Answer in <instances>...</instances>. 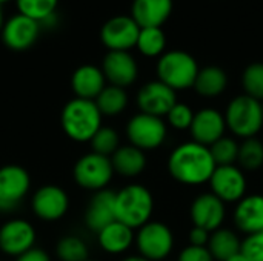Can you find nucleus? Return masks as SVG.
I'll return each instance as SVG.
<instances>
[{"instance_id": "obj_34", "label": "nucleus", "mask_w": 263, "mask_h": 261, "mask_svg": "<svg viewBox=\"0 0 263 261\" xmlns=\"http://www.w3.org/2000/svg\"><path fill=\"white\" fill-rule=\"evenodd\" d=\"M242 86L247 95L263 102V63H251L242 74Z\"/></svg>"}, {"instance_id": "obj_11", "label": "nucleus", "mask_w": 263, "mask_h": 261, "mask_svg": "<svg viewBox=\"0 0 263 261\" xmlns=\"http://www.w3.org/2000/svg\"><path fill=\"white\" fill-rule=\"evenodd\" d=\"M211 192L227 203H237L247 195V177L236 165L217 166L210 178Z\"/></svg>"}, {"instance_id": "obj_40", "label": "nucleus", "mask_w": 263, "mask_h": 261, "mask_svg": "<svg viewBox=\"0 0 263 261\" xmlns=\"http://www.w3.org/2000/svg\"><path fill=\"white\" fill-rule=\"evenodd\" d=\"M120 261H148V260H146V258H143V257H140V255L137 254V255H128V257L122 258Z\"/></svg>"}, {"instance_id": "obj_18", "label": "nucleus", "mask_w": 263, "mask_h": 261, "mask_svg": "<svg viewBox=\"0 0 263 261\" xmlns=\"http://www.w3.org/2000/svg\"><path fill=\"white\" fill-rule=\"evenodd\" d=\"M193 142H197L203 146H211L227 132L225 115L214 108H202L194 112V118L190 128Z\"/></svg>"}, {"instance_id": "obj_44", "label": "nucleus", "mask_w": 263, "mask_h": 261, "mask_svg": "<svg viewBox=\"0 0 263 261\" xmlns=\"http://www.w3.org/2000/svg\"><path fill=\"white\" fill-rule=\"evenodd\" d=\"M262 112H263V102H262Z\"/></svg>"}, {"instance_id": "obj_2", "label": "nucleus", "mask_w": 263, "mask_h": 261, "mask_svg": "<svg viewBox=\"0 0 263 261\" xmlns=\"http://www.w3.org/2000/svg\"><path fill=\"white\" fill-rule=\"evenodd\" d=\"M102 120L103 117L94 100L77 97L69 100L60 114V125L65 135L76 143L89 142L103 126Z\"/></svg>"}, {"instance_id": "obj_29", "label": "nucleus", "mask_w": 263, "mask_h": 261, "mask_svg": "<svg viewBox=\"0 0 263 261\" xmlns=\"http://www.w3.org/2000/svg\"><path fill=\"white\" fill-rule=\"evenodd\" d=\"M55 257L60 261H86L89 260V248L83 238L65 235L55 245Z\"/></svg>"}, {"instance_id": "obj_3", "label": "nucleus", "mask_w": 263, "mask_h": 261, "mask_svg": "<svg viewBox=\"0 0 263 261\" xmlns=\"http://www.w3.org/2000/svg\"><path fill=\"white\" fill-rule=\"evenodd\" d=\"M116 220L131 229L146 225L154 212V197L151 191L140 185L131 183L116 192Z\"/></svg>"}, {"instance_id": "obj_4", "label": "nucleus", "mask_w": 263, "mask_h": 261, "mask_svg": "<svg viewBox=\"0 0 263 261\" xmlns=\"http://www.w3.org/2000/svg\"><path fill=\"white\" fill-rule=\"evenodd\" d=\"M227 129L243 140L256 137L263 128L262 102L242 94L234 97L225 111Z\"/></svg>"}, {"instance_id": "obj_35", "label": "nucleus", "mask_w": 263, "mask_h": 261, "mask_svg": "<svg viewBox=\"0 0 263 261\" xmlns=\"http://www.w3.org/2000/svg\"><path fill=\"white\" fill-rule=\"evenodd\" d=\"M193 118H194V111L186 103H180V102H177L166 114L168 125L176 131H186V129L190 131Z\"/></svg>"}, {"instance_id": "obj_37", "label": "nucleus", "mask_w": 263, "mask_h": 261, "mask_svg": "<svg viewBox=\"0 0 263 261\" xmlns=\"http://www.w3.org/2000/svg\"><path fill=\"white\" fill-rule=\"evenodd\" d=\"M177 261H216L206 246H186L179 254Z\"/></svg>"}, {"instance_id": "obj_13", "label": "nucleus", "mask_w": 263, "mask_h": 261, "mask_svg": "<svg viewBox=\"0 0 263 261\" xmlns=\"http://www.w3.org/2000/svg\"><path fill=\"white\" fill-rule=\"evenodd\" d=\"M140 26L131 15H114L100 29V40L108 51H129L136 46Z\"/></svg>"}, {"instance_id": "obj_20", "label": "nucleus", "mask_w": 263, "mask_h": 261, "mask_svg": "<svg viewBox=\"0 0 263 261\" xmlns=\"http://www.w3.org/2000/svg\"><path fill=\"white\" fill-rule=\"evenodd\" d=\"M233 220L236 228L247 235L263 232V195L251 194L237 202Z\"/></svg>"}, {"instance_id": "obj_8", "label": "nucleus", "mask_w": 263, "mask_h": 261, "mask_svg": "<svg viewBox=\"0 0 263 261\" xmlns=\"http://www.w3.org/2000/svg\"><path fill=\"white\" fill-rule=\"evenodd\" d=\"M125 134L129 145L140 151H156L165 143L168 137V126L162 117L139 112L128 120Z\"/></svg>"}, {"instance_id": "obj_15", "label": "nucleus", "mask_w": 263, "mask_h": 261, "mask_svg": "<svg viewBox=\"0 0 263 261\" xmlns=\"http://www.w3.org/2000/svg\"><path fill=\"white\" fill-rule=\"evenodd\" d=\"M40 29L42 26L39 22L17 12L15 15L5 20L0 34L6 48L12 51H25L35 43Z\"/></svg>"}, {"instance_id": "obj_19", "label": "nucleus", "mask_w": 263, "mask_h": 261, "mask_svg": "<svg viewBox=\"0 0 263 261\" xmlns=\"http://www.w3.org/2000/svg\"><path fill=\"white\" fill-rule=\"evenodd\" d=\"M116 192L103 189L94 192L86 211H85V225L91 232H100L105 226L116 222Z\"/></svg>"}, {"instance_id": "obj_21", "label": "nucleus", "mask_w": 263, "mask_h": 261, "mask_svg": "<svg viewBox=\"0 0 263 261\" xmlns=\"http://www.w3.org/2000/svg\"><path fill=\"white\" fill-rule=\"evenodd\" d=\"M106 86L105 75L102 68L96 65H82L79 66L71 77V89L77 98L85 100H96L97 95Z\"/></svg>"}, {"instance_id": "obj_10", "label": "nucleus", "mask_w": 263, "mask_h": 261, "mask_svg": "<svg viewBox=\"0 0 263 261\" xmlns=\"http://www.w3.org/2000/svg\"><path fill=\"white\" fill-rule=\"evenodd\" d=\"M69 209V197L57 185H43L31 197V211L42 222H59Z\"/></svg>"}, {"instance_id": "obj_23", "label": "nucleus", "mask_w": 263, "mask_h": 261, "mask_svg": "<svg viewBox=\"0 0 263 261\" xmlns=\"http://www.w3.org/2000/svg\"><path fill=\"white\" fill-rule=\"evenodd\" d=\"M134 229L128 228L120 222H112L97 232V243L100 249L109 255H122L134 245Z\"/></svg>"}, {"instance_id": "obj_32", "label": "nucleus", "mask_w": 263, "mask_h": 261, "mask_svg": "<svg viewBox=\"0 0 263 261\" xmlns=\"http://www.w3.org/2000/svg\"><path fill=\"white\" fill-rule=\"evenodd\" d=\"M237 162L243 169L256 171L263 166V143L256 137L243 140L239 146V158Z\"/></svg>"}, {"instance_id": "obj_7", "label": "nucleus", "mask_w": 263, "mask_h": 261, "mask_svg": "<svg viewBox=\"0 0 263 261\" xmlns=\"http://www.w3.org/2000/svg\"><path fill=\"white\" fill-rule=\"evenodd\" d=\"M134 245L140 257L148 261H163L174 249V234L165 223L149 220L137 229Z\"/></svg>"}, {"instance_id": "obj_25", "label": "nucleus", "mask_w": 263, "mask_h": 261, "mask_svg": "<svg viewBox=\"0 0 263 261\" xmlns=\"http://www.w3.org/2000/svg\"><path fill=\"white\" fill-rule=\"evenodd\" d=\"M228 85V75L227 72L219 66H206L203 69H199L194 89L199 95L206 98L219 97Z\"/></svg>"}, {"instance_id": "obj_30", "label": "nucleus", "mask_w": 263, "mask_h": 261, "mask_svg": "<svg viewBox=\"0 0 263 261\" xmlns=\"http://www.w3.org/2000/svg\"><path fill=\"white\" fill-rule=\"evenodd\" d=\"M89 145L92 152L105 157H111L120 146V135L114 128L102 126L89 140Z\"/></svg>"}, {"instance_id": "obj_14", "label": "nucleus", "mask_w": 263, "mask_h": 261, "mask_svg": "<svg viewBox=\"0 0 263 261\" xmlns=\"http://www.w3.org/2000/svg\"><path fill=\"white\" fill-rule=\"evenodd\" d=\"M136 100L140 112L163 118L177 103V94L160 80H153L139 89Z\"/></svg>"}, {"instance_id": "obj_1", "label": "nucleus", "mask_w": 263, "mask_h": 261, "mask_svg": "<svg viewBox=\"0 0 263 261\" xmlns=\"http://www.w3.org/2000/svg\"><path fill=\"white\" fill-rule=\"evenodd\" d=\"M216 168L210 148L193 140L176 146L168 157L170 175L186 186L208 183Z\"/></svg>"}, {"instance_id": "obj_27", "label": "nucleus", "mask_w": 263, "mask_h": 261, "mask_svg": "<svg viewBox=\"0 0 263 261\" xmlns=\"http://www.w3.org/2000/svg\"><path fill=\"white\" fill-rule=\"evenodd\" d=\"M94 102L102 117H117L126 109L129 98L123 88L106 85Z\"/></svg>"}, {"instance_id": "obj_26", "label": "nucleus", "mask_w": 263, "mask_h": 261, "mask_svg": "<svg viewBox=\"0 0 263 261\" xmlns=\"http://www.w3.org/2000/svg\"><path fill=\"white\" fill-rule=\"evenodd\" d=\"M206 248L211 252L214 260L227 261L230 257L240 252L242 242L234 231L220 228V229L211 232Z\"/></svg>"}, {"instance_id": "obj_42", "label": "nucleus", "mask_w": 263, "mask_h": 261, "mask_svg": "<svg viewBox=\"0 0 263 261\" xmlns=\"http://www.w3.org/2000/svg\"><path fill=\"white\" fill-rule=\"evenodd\" d=\"M3 23H5V18H3V11H2V5H0V31L3 28Z\"/></svg>"}, {"instance_id": "obj_33", "label": "nucleus", "mask_w": 263, "mask_h": 261, "mask_svg": "<svg viewBox=\"0 0 263 261\" xmlns=\"http://www.w3.org/2000/svg\"><path fill=\"white\" fill-rule=\"evenodd\" d=\"M239 143L233 137H222L214 145L210 146L211 155L217 166H228L236 165L239 158Z\"/></svg>"}, {"instance_id": "obj_24", "label": "nucleus", "mask_w": 263, "mask_h": 261, "mask_svg": "<svg viewBox=\"0 0 263 261\" xmlns=\"http://www.w3.org/2000/svg\"><path fill=\"white\" fill-rule=\"evenodd\" d=\"M109 158L114 174L125 178H136L146 168V154L129 143L120 145Z\"/></svg>"}, {"instance_id": "obj_12", "label": "nucleus", "mask_w": 263, "mask_h": 261, "mask_svg": "<svg viewBox=\"0 0 263 261\" xmlns=\"http://www.w3.org/2000/svg\"><path fill=\"white\" fill-rule=\"evenodd\" d=\"M35 228L25 218H11L0 226V251L9 257H18L34 248Z\"/></svg>"}, {"instance_id": "obj_36", "label": "nucleus", "mask_w": 263, "mask_h": 261, "mask_svg": "<svg viewBox=\"0 0 263 261\" xmlns=\"http://www.w3.org/2000/svg\"><path fill=\"white\" fill-rule=\"evenodd\" d=\"M240 252L248 261H263V232L247 235L242 242Z\"/></svg>"}, {"instance_id": "obj_17", "label": "nucleus", "mask_w": 263, "mask_h": 261, "mask_svg": "<svg viewBox=\"0 0 263 261\" xmlns=\"http://www.w3.org/2000/svg\"><path fill=\"white\" fill-rule=\"evenodd\" d=\"M190 215L194 226L214 232L222 228L227 218V205L213 192H203L191 203Z\"/></svg>"}, {"instance_id": "obj_45", "label": "nucleus", "mask_w": 263, "mask_h": 261, "mask_svg": "<svg viewBox=\"0 0 263 261\" xmlns=\"http://www.w3.org/2000/svg\"><path fill=\"white\" fill-rule=\"evenodd\" d=\"M86 261H96V260H86Z\"/></svg>"}, {"instance_id": "obj_43", "label": "nucleus", "mask_w": 263, "mask_h": 261, "mask_svg": "<svg viewBox=\"0 0 263 261\" xmlns=\"http://www.w3.org/2000/svg\"><path fill=\"white\" fill-rule=\"evenodd\" d=\"M5 2H9V0H0V5H2V3H5Z\"/></svg>"}, {"instance_id": "obj_16", "label": "nucleus", "mask_w": 263, "mask_h": 261, "mask_svg": "<svg viewBox=\"0 0 263 261\" xmlns=\"http://www.w3.org/2000/svg\"><path fill=\"white\" fill-rule=\"evenodd\" d=\"M102 72L108 85L128 88L139 75V66L129 51H108L102 62Z\"/></svg>"}, {"instance_id": "obj_38", "label": "nucleus", "mask_w": 263, "mask_h": 261, "mask_svg": "<svg viewBox=\"0 0 263 261\" xmlns=\"http://www.w3.org/2000/svg\"><path fill=\"white\" fill-rule=\"evenodd\" d=\"M210 235H211V232H208V231H205L202 228L194 226L190 231V234H188V240H190V245L191 246H200L202 248V246H206L208 245Z\"/></svg>"}, {"instance_id": "obj_5", "label": "nucleus", "mask_w": 263, "mask_h": 261, "mask_svg": "<svg viewBox=\"0 0 263 261\" xmlns=\"http://www.w3.org/2000/svg\"><path fill=\"white\" fill-rule=\"evenodd\" d=\"M199 72L196 58L186 51H166L157 62V80L170 86L171 89L185 91L194 86Z\"/></svg>"}, {"instance_id": "obj_46", "label": "nucleus", "mask_w": 263, "mask_h": 261, "mask_svg": "<svg viewBox=\"0 0 263 261\" xmlns=\"http://www.w3.org/2000/svg\"><path fill=\"white\" fill-rule=\"evenodd\" d=\"M0 214H2V209H0Z\"/></svg>"}, {"instance_id": "obj_31", "label": "nucleus", "mask_w": 263, "mask_h": 261, "mask_svg": "<svg viewBox=\"0 0 263 261\" xmlns=\"http://www.w3.org/2000/svg\"><path fill=\"white\" fill-rule=\"evenodd\" d=\"M15 5L20 14L40 23L54 15L59 0H15Z\"/></svg>"}, {"instance_id": "obj_22", "label": "nucleus", "mask_w": 263, "mask_h": 261, "mask_svg": "<svg viewBox=\"0 0 263 261\" xmlns=\"http://www.w3.org/2000/svg\"><path fill=\"white\" fill-rule=\"evenodd\" d=\"M173 12V0H134L131 17L140 28H162Z\"/></svg>"}, {"instance_id": "obj_9", "label": "nucleus", "mask_w": 263, "mask_h": 261, "mask_svg": "<svg viewBox=\"0 0 263 261\" xmlns=\"http://www.w3.org/2000/svg\"><path fill=\"white\" fill-rule=\"evenodd\" d=\"M29 172L18 165H5L0 168V209L9 212L15 209L29 194Z\"/></svg>"}, {"instance_id": "obj_39", "label": "nucleus", "mask_w": 263, "mask_h": 261, "mask_svg": "<svg viewBox=\"0 0 263 261\" xmlns=\"http://www.w3.org/2000/svg\"><path fill=\"white\" fill-rule=\"evenodd\" d=\"M15 261H51V257L48 255V252H45L40 248H31L29 251H26L25 254L18 255Z\"/></svg>"}, {"instance_id": "obj_41", "label": "nucleus", "mask_w": 263, "mask_h": 261, "mask_svg": "<svg viewBox=\"0 0 263 261\" xmlns=\"http://www.w3.org/2000/svg\"><path fill=\"white\" fill-rule=\"evenodd\" d=\"M227 261H248V260L245 258V255H243L242 252H239V254H236V255L230 257Z\"/></svg>"}, {"instance_id": "obj_6", "label": "nucleus", "mask_w": 263, "mask_h": 261, "mask_svg": "<svg viewBox=\"0 0 263 261\" xmlns=\"http://www.w3.org/2000/svg\"><path fill=\"white\" fill-rule=\"evenodd\" d=\"M72 177L77 186L85 191L99 192L108 189V185L114 177L111 158L92 151L83 154L72 168Z\"/></svg>"}, {"instance_id": "obj_28", "label": "nucleus", "mask_w": 263, "mask_h": 261, "mask_svg": "<svg viewBox=\"0 0 263 261\" xmlns=\"http://www.w3.org/2000/svg\"><path fill=\"white\" fill-rule=\"evenodd\" d=\"M136 48L145 57H160L166 48V37L162 28H140Z\"/></svg>"}]
</instances>
